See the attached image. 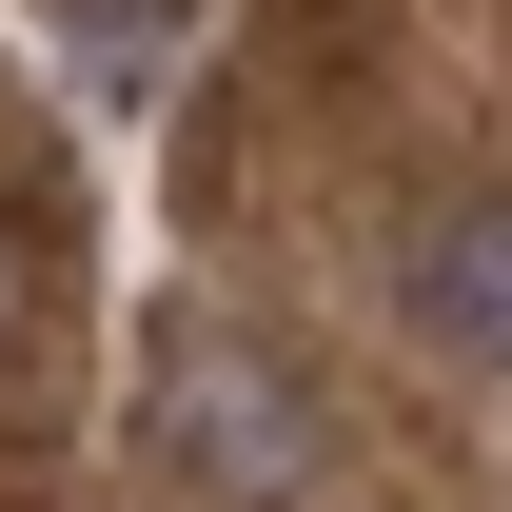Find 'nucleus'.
Here are the masks:
<instances>
[{"label": "nucleus", "mask_w": 512, "mask_h": 512, "mask_svg": "<svg viewBox=\"0 0 512 512\" xmlns=\"http://www.w3.org/2000/svg\"><path fill=\"white\" fill-rule=\"evenodd\" d=\"M158 453H178L217 512H276L296 473H316V394H296V355H256V335H158Z\"/></svg>", "instance_id": "obj_1"}, {"label": "nucleus", "mask_w": 512, "mask_h": 512, "mask_svg": "<svg viewBox=\"0 0 512 512\" xmlns=\"http://www.w3.org/2000/svg\"><path fill=\"white\" fill-rule=\"evenodd\" d=\"M414 316H434V355L512 375V197H453L434 237H414Z\"/></svg>", "instance_id": "obj_2"}, {"label": "nucleus", "mask_w": 512, "mask_h": 512, "mask_svg": "<svg viewBox=\"0 0 512 512\" xmlns=\"http://www.w3.org/2000/svg\"><path fill=\"white\" fill-rule=\"evenodd\" d=\"M0 316H20V256H0Z\"/></svg>", "instance_id": "obj_3"}]
</instances>
